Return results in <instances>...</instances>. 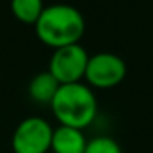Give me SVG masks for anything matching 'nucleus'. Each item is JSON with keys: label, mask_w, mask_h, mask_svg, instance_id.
<instances>
[{"label": "nucleus", "mask_w": 153, "mask_h": 153, "mask_svg": "<svg viewBox=\"0 0 153 153\" xmlns=\"http://www.w3.org/2000/svg\"><path fill=\"white\" fill-rule=\"evenodd\" d=\"M86 30L84 17L76 7L68 4H54L45 7L35 23V33L46 46L58 50L77 45Z\"/></svg>", "instance_id": "1"}, {"label": "nucleus", "mask_w": 153, "mask_h": 153, "mask_svg": "<svg viewBox=\"0 0 153 153\" xmlns=\"http://www.w3.org/2000/svg\"><path fill=\"white\" fill-rule=\"evenodd\" d=\"M50 105L61 125L79 130L89 127L97 115V99L92 89L82 82L59 86Z\"/></svg>", "instance_id": "2"}, {"label": "nucleus", "mask_w": 153, "mask_h": 153, "mask_svg": "<svg viewBox=\"0 0 153 153\" xmlns=\"http://www.w3.org/2000/svg\"><path fill=\"white\" fill-rule=\"evenodd\" d=\"M53 127L41 117H27L12 135L13 153H48L51 150Z\"/></svg>", "instance_id": "3"}, {"label": "nucleus", "mask_w": 153, "mask_h": 153, "mask_svg": "<svg viewBox=\"0 0 153 153\" xmlns=\"http://www.w3.org/2000/svg\"><path fill=\"white\" fill-rule=\"evenodd\" d=\"M89 54L87 51L77 45H69L53 51L48 64V73L63 86V84L81 82L86 74Z\"/></svg>", "instance_id": "4"}, {"label": "nucleus", "mask_w": 153, "mask_h": 153, "mask_svg": "<svg viewBox=\"0 0 153 153\" xmlns=\"http://www.w3.org/2000/svg\"><path fill=\"white\" fill-rule=\"evenodd\" d=\"M127 76V64L114 53H97L89 56L84 79L91 87L112 89L119 86Z\"/></svg>", "instance_id": "5"}, {"label": "nucleus", "mask_w": 153, "mask_h": 153, "mask_svg": "<svg viewBox=\"0 0 153 153\" xmlns=\"http://www.w3.org/2000/svg\"><path fill=\"white\" fill-rule=\"evenodd\" d=\"M87 140L82 130L59 125L53 130L51 150L54 153H84Z\"/></svg>", "instance_id": "6"}, {"label": "nucleus", "mask_w": 153, "mask_h": 153, "mask_svg": "<svg viewBox=\"0 0 153 153\" xmlns=\"http://www.w3.org/2000/svg\"><path fill=\"white\" fill-rule=\"evenodd\" d=\"M61 84L51 76L48 71L38 73L28 84V92L31 99L38 104H51L53 97L56 96Z\"/></svg>", "instance_id": "7"}, {"label": "nucleus", "mask_w": 153, "mask_h": 153, "mask_svg": "<svg viewBox=\"0 0 153 153\" xmlns=\"http://www.w3.org/2000/svg\"><path fill=\"white\" fill-rule=\"evenodd\" d=\"M10 8L18 22L35 27L45 10V4L43 0H10Z\"/></svg>", "instance_id": "8"}, {"label": "nucleus", "mask_w": 153, "mask_h": 153, "mask_svg": "<svg viewBox=\"0 0 153 153\" xmlns=\"http://www.w3.org/2000/svg\"><path fill=\"white\" fill-rule=\"evenodd\" d=\"M84 153H122V148L110 137H96L87 142Z\"/></svg>", "instance_id": "9"}]
</instances>
